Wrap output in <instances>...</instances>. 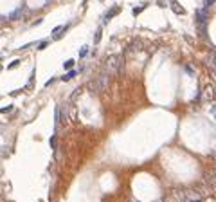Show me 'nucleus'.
<instances>
[{"mask_svg":"<svg viewBox=\"0 0 216 202\" xmlns=\"http://www.w3.org/2000/svg\"><path fill=\"white\" fill-rule=\"evenodd\" d=\"M110 76H112V74L108 72L106 69H103L99 76L90 83V90H92V92H97V94L105 92V90L108 89V85H110Z\"/></svg>","mask_w":216,"mask_h":202,"instance_id":"1","label":"nucleus"},{"mask_svg":"<svg viewBox=\"0 0 216 202\" xmlns=\"http://www.w3.org/2000/svg\"><path fill=\"white\" fill-rule=\"evenodd\" d=\"M207 20H209V9L207 7H202L194 13V24H196V29H198V35L200 36H207Z\"/></svg>","mask_w":216,"mask_h":202,"instance_id":"2","label":"nucleus"},{"mask_svg":"<svg viewBox=\"0 0 216 202\" xmlns=\"http://www.w3.org/2000/svg\"><path fill=\"white\" fill-rule=\"evenodd\" d=\"M105 69L110 72V74H121L123 72V56L117 54V56H110L105 63Z\"/></svg>","mask_w":216,"mask_h":202,"instance_id":"3","label":"nucleus"},{"mask_svg":"<svg viewBox=\"0 0 216 202\" xmlns=\"http://www.w3.org/2000/svg\"><path fill=\"white\" fill-rule=\"evenodd\" d=\"M205 65H207L213 72H216V54H209V56L205 58Z\"/></svg>","mask_w":216,"mask_h":202,"instance_id":"4","label":"nucleus"},{"mask_svg":"<svg viewBox=\"0 0 216 202\" xmlns=\"http://www.w3.org/2000/svg\"><path fill=\"white\" fill-rule=\"evenodd\" d=\"M169 5H171V9L177 13V15H184V13H186V9L182 7V5L177 2V0H171V4H169Z\"/></svg>","mask_w":216,"mask_h":202,"instance_id":"5","label":"nucleus"},{"mask_svg":"<svg viewBox=\"0 0 216 202\" xmlns=\"http://www.w3.org/2000/svg\"><path fill=\"white\" fill-rule=\"evenodd\" d=\"M76 74H78V70H69L65 76H61V79H63V81H70V79L76 76Z\"/></svg>","mask_w":216,"mask_h":202,"instance_id":"6","label":"nucleus"},{"mask_svg":"<svg viewBox=\"0 0 216 202\" xmlns=\"http://www.w3.org/2000/svg\"><path fill=\"white\" fill-rule=\"evenodd\" d=\"M117 13H119V7H113L112 11H108V13H106V16H105V22H108V20H110L112 16H115Z\"/></svg>","mask_w":216,"mask_h":202,"instance_id":"7","label":"nucleus"},{"mask_svg":"<svg viewBox=\"0 0 216 202\" xmlns=\"http://www.w3.org/2000/svg\"><path fill=\"white\" fill-rule=\"evenodd\" d=\"M101 35H103V29H101V27H97V31H96V35H94V43H99L101 42Z\"/></svg>","mask_w":216,"mask_h":202,"instance_id":"8","label":"nucleus"},{"mask_svg":"<svg viewBox=\"0 0 216 202\" xmlns=\"http://www.w3.org/2000/svg\"><path fill=\"white\" fill-rule=\"evenodd\" d=\"M205 180H207V184L211 186V188H214V186H216V179H214V175H213V173H211V175H207Z\"/></svg>","mask_w":216,"mask_h":202,"instance_id":"9","label":"nucleus"},{"mask_svg":"<svg viewBox=\"0 0 216 202\" xmlns=\"http://www.w3.org/2000/svg\"><path fill=\"white\" fill-rule=\"evenodd\" d=\"M63 67H65V69H72V67H74V60H67V62L63 63Z\"/></svg>","mask_w":216,"mask_h":202,"instance_id":"10","label":"nucleus"},{"mask_svg":"<svg viewBox=\"0 0 216 202\" xmlns=\"http://www.w3.org/2000/svg\"><path fill=\"white\" fill-rule=\"evenodd\" d=\"M79 94H81V89H76V90L72 92V96H70V101H74V99H76V98L79 96Z\"/></svg>","mask_w":216,"mask_h":202,"instance_id":"11","label":"nucleus"},{"mask_svg":"<svg viewBox=\"0 0 216 202\" xmlns=\"http://www.w3.org/2000/svg\"><path fill=\"white\" fill-rule=\"evenodd\" d=\"M51 148H52V150H56V134L51 137Z\"/></svg>","mask_w":216,"mask_h":202,"instance_id":"12","label":"nucleus"},{"mask_svg":"<svg viewBox=\"0 0 216 202\" xmlns=\"http://www.w3.org/2000/svg\"><path fill=\"white\" fill-rule=\"evenodd\" d=\"M214 2H216V0H204V7H207V9H209Z\"/></svg>","mask_w":216,"mask_h":202,"instance_id":"13","label":"nucleus"},{"mask_svg":"<svg viewBox=\"0 0 216 202\" xmlns=\"http://www.w3.org/2000/svg\"><path fill=\"white\" fill-rule=\"evenodd\" d=\"M13 110V106L9 105V106H4V108H0V112H2V114H7V112H11Z\"/></svg>","mask_w":216,"mask_h":202,"instance_id":"14","label":"nucleus"},{"mask_svg":"<svg viewBox=\"0 0 216 202\" xmlns=\"http://www.w3.org/2000/svg\"><path fill=\"white\" fill-rule=\"evenodd\" d=\"M86 52H88V47H83V49L79 51V56L83 58V56H86Z\"/></svg>","mask_w":216,"mask_h":202,"instance_id":"15","label":"nucleus"},{"mask_svg":"<svg viewBox=\"0 0 216 202\" xmlns=\"http://www.w3.org/2000/svg\"><path fill=\"white\" fill-rule=\"evenodd\" d=\"M144 7H146V5H140V7H135V9H133V15H139V13L142 11Z\"/></svg>","mask_w":216,"mask_h":202,"instance_id":"16","label":"nucleus"},{"mask_svg":"<svg viewBox=\"0 0 216 202\" xmlns=\"http://www.w3.org/2000/svg\"><path fill=\"white\" fill-rule=\"evenodd\" d=\"M18 63H20V62H18V60H15V62H13V63L9 65V69H15V67H18Z\"/></svg>","mask_w":216,"mask_h":202,"instance_id":"17","label":"nucleus"},{"mask_svg":"<svg viewBox=\"0 0 216 202\" xmlns=\"http://www.w3.org/2000/svg\"><path fill=\"white\" fill-rule=\"evenodd\" d=\"M186 70H187L189 76H193V67H189V65H187V67H186Z\"/></svg>","mask_w":216,"mask_h":202,"instance_id":"18","label":"nucleus"},{"mask_svg":"<svg viewBox=\"0 0 216 202\" xmlns=\"http://www.w3.org/2000/svg\"><path fill=\"white\" fill-rule=\"evenodd\" d=\"M47 47V42H40V45H38V49H45Z\"/></svg>","mask_w":216,"mask_h":202,"instance_id":"19","label":"nucleus"},{"mask_svg":"<svg viewBox=\"0 0 216 202\" xmlns=\"http://www.w3.org/2000/svg\"><path fill=\"white\" fill-rule=\"evenodd\" d=\"M211 114H213V116L216 117V106H211Z\"/></svg>","mask_w":216,"mask_h":202,"instance_id":"20","label":"nucleus"}]
</instances>
